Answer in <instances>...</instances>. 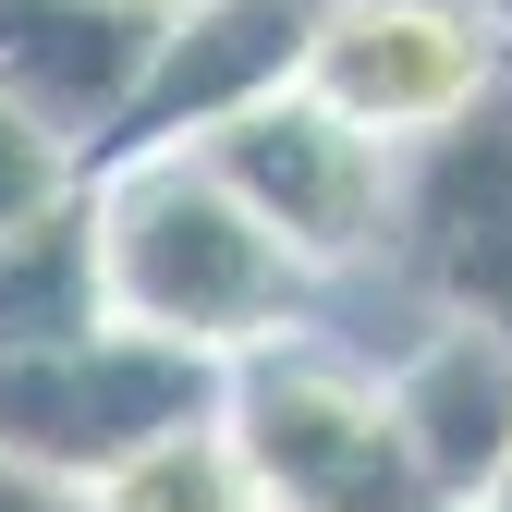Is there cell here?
Returning <instances> with one entry per match:
<instances>
[{
  "instance_id": "11",
  "label": "cell",
  "mask_w": 512,
  "mask_h": 512,
  "mask_svg": "<svg viewBox=\"0 0 512 512\" xmlns=\"http://www.w3.org/2000/svg\"><path fill=\"white\" fill-rule=\"evenodd\" d=\"M86 512H269V500H256L244 452H232V439H220V415H208V427L147 439L135 464H110V476L86 488Z\"/></svg>"
},
{
  "instance_id": "6",
  "label": "cell",
  "mask_w": 512,
  "mask_h": 512,
  "mask_svg": "<svg viewBox=\"0 0 512 512\" xmlns=\"http://www.w3.org/2000/svg\"><path fill=\"white\" fill-rule=\"evenodd\" d=\"M488 74H512V61L476 25V0H330V13H317V49H305V98L342 110L378 147L439 135Z\"/></svg>"
},
{
  "instance_id": "7",
  "label": "cell",
  "mask_w": 512,
  "mask_h": 512,
  "mask_svg": "<svg viewBox=\"0 0 512 512\" xmlns=\"http://www.w3.org/2000/svg\"><path fill=\"white\" fill-rule=\"evenodd\" d=\"M317 13L330 0H171V25L147 49V86H135L110 147H196L232 110L293 98L305 49H317Z\"/></svg>"
},
{
  "instance_id": "15",
  "label": "cell",
  "mask_w": 512,
  "mask_h": 512,
  "mask_svg": "<svg viewBox=\"0 0 512 512\" xmlns=\"http://www.w3.org/2000/svg\"><path fill=\"white\" fill-rule=\"evenodd\" d=\"M476 25L500 37V61H512V0H476Z\"/></svg>"
},
{
  "instance_id": "1",
  "label": "cell",
  "mask_w": 512,
  "mask_h": 512,
  "mask_svg": "<svg viewBox=\"0 0 512 512\" xmlns=\"http://www.w3.org/2000/svg\"><path fill=\"white\" fill-rule=\"evenodd\" d=\"M86 232H98V305L110 330H147L171 354H256L305 330V269L256 232L196 147H110L86 159Z\"/></svg>"
},
{
  "instance_id": "13",
  "label": "cell",
  "mask_w": 512,
  "mask_h": 512,
  "mask_svg": "<svg viewBox=\"0 0 512 512\" xmlns=\"http://www.w3.org/2000/svg\"><path fill=\"white\" fill-rule=\"evenodd\" d=\"M0 512H86V488H61V476H37V464L0 452Z\"/></svg>"
},
{
  "instance_id": "14",
  "label": "cell",
  "mask_w": 512,
  "mask_h": 512,
  "mask_svg": "<svg viewBox=\"0 0 512 512\" xmlns=\"http://www.w3.org/2000/svg\"><path fill=\"white\" fill-rule=\"evenodd\" d=\"M464 512H512V452H500V476H488V488H476Z\"/></svg>"
},
{
  "instance_id": "5",
  "label": "cell",
  "mask_w": 512,
  "mask_h": 512,
  "mask_svg": "<svg viewBox=\"0 0 512 512\" xmlns=\"http://www.w3.org/2000/svg\"><path fill=\"white\" fill-rule=\"evenodd\" d=\"M196 159L220 171V196L269 232L305 281H342V269H378V208H391V147L354 135L342 110H317L305 86L293 98H256L232 110L220 135H196Z\"/></svg>"
},
{
  "instance_id": "3",
  "label": "cell",
  "mask_w": 512,
  "mask_h": 512,
  "mask_svg": "<svg viewBox=\"0 0 512 512\" xmlns=\"http://www.w3.org/2000/svg\"><path fill=\"white\" fill-rule=\"evenodd\" d=\"M378 269L427 305V330L512 342V74H488L439 135L391 147Z\"/></svg>"
},
{
  "instance_id": "12",
  "label": "cell",
  "mask_w": 512,
  "mask_h": 512,
  "mask_svg": "<svg viewBox=\"0 0 512 512\" xmlns=\"http://www.w3.org/2000/svg\"><path fill=\"white\" fill-rule=\"evenodd\" d=\"M74 196H86V159L61 135H37L25 110H0V244L25 220H49V208H74Z\"/></svg>"
},
{
  "instance_id": "4",
  "label": "cell",
  "mask_w": 512,
  "mask_h": 512,
  "mask_svg": "<svg viewBox=\"0 0 512 512\" xmlns=\"http://www.w3.org/2000/svg\"><path fill=\"white\" fill-rule=\"evenodd\" d=\"M208 415H220V366L171 354L147 330H86L61 354H13L0 366V452L61 476V488H98L110 464H135L147 439L208 427Z\"/></svg>"
},
{
  "instance_id": "8",
  "label": "cell",
  "mask_w": 512,
  "mask_h": 512,
  "mask_svg": "<svg viewBox=\"0 0 512 512\" xmlns=\"http://www.w3.org/2000/svg\"><path fill=\"white\" fill-rule=\"evenodd\" d=\"M159 25L171 13H147V0H0V110H25L74 159H110Z\"/></svg>"
},
{
  "instance_id": "2",
  "label": "cell",
  "mask_w": 512,
  "mask_h": 512,
  "mask_svg": "<svg viewBox=\"0 0 512 512\" xmlns=\"http://www.w3.org/2000/svg\"><path fill=\"white\" fill-rule=\"evenodd\" d=\"M220 439L244 452L269 512H452L415 476L378 366L342 354L330 330H281V342L232 354L220 366Z\"/></svg>"
},
{
  "instance_id": "16",
  "label": "cell",
  "mask_w": 512,
  "mask_h": 512,
  "mask_svg": "<svg viewBox=\"0 0 512 512\" xmlns=\"http://www.w3.org/2000/svg\"><path fill=\"white\" fill-rule=\"evenodd\" d=\"M147 13H171V0H147Z\"/></svg>"
},
{
  "instance_id": "9",
  "label": "cell",
  "mask_w": 512,
  "mask_h": 512,
  "mask_svg": "<svg viewBox=\"0 0 512 512\" xmlns=\"http://www.w3.org/2000/svg\"><path fill=\"white\" fill-rule=\"evenodd\" d=\"M378 391H391V427H403L415 476L452 500V512L500 476V452H512V342H488V330H427L415 354L378 366Z\"/></svg>"
},
{
  "instance_id": "10",
  "label": "cell",
  "mask_w": 512,
  "mask_h": 512,
  "mask_svg": "<svg viewBox=\"0 0 512 512\" xmlns=\"http://www.w3.org/2000/svg\"><path fill=\"white\" fill-rule=\"evenodd\" d=\"M86 330H110V305H98V232H86V196H74V208H49L0 244V366L61 354Z\"/></svg>"
}]
</instances>
